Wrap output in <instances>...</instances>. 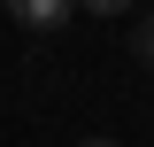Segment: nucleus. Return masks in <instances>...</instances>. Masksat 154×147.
<instances>
[{"mask_svg": "<svg viewBox=\"0 0 154 147\" xmlns=\"http://www.w3.org/2000/svg\"><path fill=\"white\" fill-rule=\"evenodd\" d=\"M69 16H77L69 0H16V23H23V31H62Z\"/></svg>", "mask_w": 154, "mask_h": 147, "instance_id": "1", "label": "nucleus"}, {"mask_svg": "<svg viewBox=\"0 0 154 147\" xmlns=\"http://www.w3.org/2000/svg\"><path fill=\"white\" fill-rule=\"evenodd\" d=\"M131 54H139V62L154 70V16H139V31H131Z\"/></svg>", "mask_w": 154, "mask_h": 147, "instance_id": "2", "label": "nucleus"}, {"mask_svg": "<svg viewBox=\"0 0 154 147\" xmlns=\"http://www.w3.org/2000/svg\"><path fill=\"white\" fill-rule=\"evenodd\" d=\"M77 147H116V139H77Z\"/></svg>", "mask_w": 154, "mask_h": 147, "instance_id": "3", "label": "nucleus"}]
</instances>
